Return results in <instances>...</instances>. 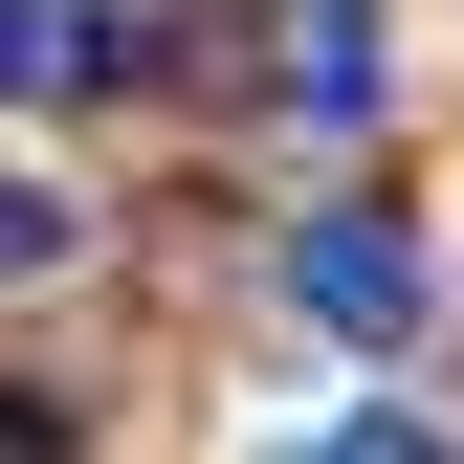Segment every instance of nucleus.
Returning a JSON list of instances; mask_svg holds the SVG:
<instances>
[{
  "mask_svg": "<svg viewBox=\"0 0 464 464\" xmlns=\"http://www.w3.org/2000/svg\"><path fill=\"white\" fill-rule=\"evenodd\" d=\"M287 310H310L332 354H398V332H420V221H376V199L287 221Z\"/></svg>",
  "mask_w": 464,
  "mask_h": 464,
  "instance_id": "obj_1",
  "label": "nucleus"
},
{
  "mask_svg": "<svg viewBox=\"0 0 464 464\" xmlns=\"http://www.w3.org/2000/svg\"><path fill=\"white\" fill-rule=\"evenodd\" d=\"M133 67V23H89V0H0V111H44V89H111Z\"/></svg>",
  "mask_w": 464,
  "mask_h": 464,
  "instance_id": "obj_2",
  "label": "nucleus"
},
{
  "mask_svg": "<svg viewBox=\"0 0 464 464\" xmlns=\"http://www.w3.org/2000/svg\"><path fill=\"white\" fill-rule=\"evenodd\" d=\"M287 89H310V111H376V0H287Z\"/></svg>",
  "mask_w": 464,
  "mask_h": 464,
  "instance_id": "obj_3",
  "label": "nucleus"
},
{
  "mask_svg": "<svg viewBox=\"0 0 464 464\" xmlns=\"http://www.w3.org/2000/svg\"><path fill=\"white\" fill-rule=\"evenodd\" d=\"M44 266H89V199H67V178H23V155H0V287H44Z\"/></svg>",
  "mask_w": 464,
  "mask_h": 464,
  "instance_id": "obj_4",
  "label": "nucleus"
},
{
  "mask_svg": "<svg viewBox=\"0 0 464 464\" xmlns=\"http://www.w3.org/2000/svg\"><path fill=\"white\" fill-rule=\"evenodd\" d=\"M310 464H464V442H442V420H398V398H354V420H332Z\"/></svg>",
  "mask_w": 464,
  "mask_h": 464,
  "instance_id": "obj_5",
  "label": "nucleus"
}]
</instances>
